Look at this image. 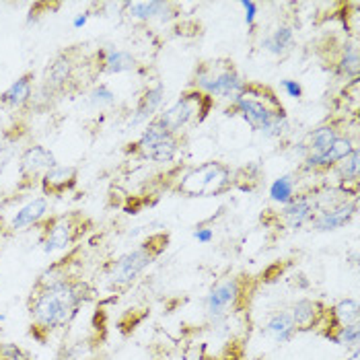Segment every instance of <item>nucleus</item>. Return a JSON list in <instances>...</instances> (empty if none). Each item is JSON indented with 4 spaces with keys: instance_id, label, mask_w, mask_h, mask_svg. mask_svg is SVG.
I'll list each match as a JSON object with an SVG mask.
<instances>
[{
    "instance_id": "35",
    "label": "nucleus",
    "mask_w": 360,
    "mask_h": 360,
    "mask_svg": "<svg viewBox=\"0 0 360 360\" xmlns=\"http://www.w3.org/2000/svg\"><path fill=\"white\" fill-rule=\"evenodd\" d=\"M84 23H86V17H79V19L75 21V27H81Z\"/></svg>"
},
{
    "instance_id": "10",
    "label": "nucleus",
    "mask_w": 360,
    "mask_h": 360,
    "mask_svg": "<svg viewBox=\"0 0 360 360\" xmlns=\"http://www.w3.org/2000/svg\"><path fill=\"white\" fill-rule=\"evenodd\" d=\"M134 150L139 153L142 159H148L153 163H161L167 165L177 157L179 150V139L171 132H167V128L157 120V115L146 124V128L142 130L139 142L134 144Z\"/></svg>"
},
{
    "instance_id": "4",
    "label": "nucleus",
    "mask_w": 360,
    "mask_h": 360,
    "mask_svg": "<svg viewBox=\"0 0 360 360\" xmlns=\"http://www.w3.org/2000/svg\"><path fill=\"white\" fill-rule=\"evenodd\" d=\"M93 221L84 214L83 210H70L64 214L48 217L39 224V243L46 253L70 250L83 239L86 233H91Z\"/></svg>"
},
{
    "instance_id": "13",
    "label": "nucleus",
    "mask_w": 360,
    "mask_h": 360,
    "mask_svg": "<svg viewBox=\"0 0 360 360\" xmlns=\"http://www.w3.org/2000/svg\"><path fill=\"white\" fill-rule=\"evenodd\" d=\"M79 184V169L75 165H54L44 173L39 190L44 198H62L72 192Z\"/></svg>"
},
{
    "instance_id": "8",
    "label": "nucleus",
    "mask_w": 360,
    "mask_h": 360,
    "mask_svg": "<svg viewBox=\"0 0 360 360\" xmlns=\"http://www.w3.org/2000/svg\"><path fill=\"white\" fill-rule=\"evenodd\" d=\"M210 108H212V97L190 89L169 110L157 113V120L165 126L167 132L177 136L190 124H200L208 115Z\"/></svg>"
},
{
    "instance_id": "26",
    "label": "nucleus",
    "mask_w": 360,
    "mask_h": 360,
    "mask_svg": "<svg viewBox=\"0 0 360 360\" xmlns=\"http://www.w3.org/2000/svg\"><path fill=\"white\" fill-rule=\"evenodd\" d=\"M264 50L274 56L286 54L292 46H295V29L290 25H280L270 35H266V39L262 41Z\"/></svg>"
},
{
    "instance_id": "17",
    "label": "nucleus",
    "mask_w": 360,
    "mask_h": 360,
    "mask_svg": "<svg viewBox=\"0 0 360 360\" xmlns=\"http://www.w3.org/2000/svg\"><path fill=\"white\" fill-rule=\"evenodd\" d=\"M315 212H317L315 200H311L307 195H301V198H295L290 204L282 206L276 221L280 226H284L288 231H297V229H303L307 222L313 221Z\"/></svg>"
},
{
    "instance_id": "27",
    "label": "nucleus",
    "mask_w": 360,
    "mask_h": 360,
    "mask_svg": "<svg viewBox=\"0 0 360 360\" xmlns=\"http://www.w3.org/2000/svg\"><path fill=\"white\" fill-rule=\"evenodd\" d=\"M295 190H297L295 175H282V177H278L276 181L270 186V198L276 204H280V206H286V204H290L297 198Z\"/></svg>"
},
{
    "instance_id": "24",
    "label": "nucleus",
    "mask_w": 360,
    "mask_h": 360,
    "mask_svg": "<svg viewBox=\"0 0 360 360\" xmlns=\"http://www.w3.org/2000/svg\"><path fill=\"white\" fill-rule=\"evenodd\" d=\"M333 72L342 79H359L360 72V56H359V46L356 44H344L342 50H340V56L333 64Z\"/></svg>"
},
{
    "instance_id": "9",
    "label": "nucleus",
    "mask_w": 360,
    "mask_h": 360,
    "mask_svg": "<svg viewBox=\"0 0 360 360\" xmlns=\"http://www.w3.org/2000/svg\"><path fill=\"white\" fill-rule=\"evenodd\" d=\"M248 284H250V278L245 276L226 278L219 284H214L204 299L206 315L214 321H221L224 317H229L233 311H237L241 305H245Z\"/></svg>"
},
{
    "instance_id": "25",
    "label": "nucleus",
    "mask_w": 360,
    "mask_h": 360,
    "mask_svg": "<svg viewBox=\"0 0 360 360\" xmlns=\"http://www.w3.org/2000/svg\"><path fill=\"white\" fill-rule=\"evenodd\" d=\"M340 136L338 126L333 124H323L319 128H315L309 136V144H307V157H319L323 155L330 146H332L335 139Z\"/></svg>"
},
{
    "instance_id": "33",
    "label": "nucleus",
    "mask_w": 360,
    "mask_h": 360,
    "mask_svg": "<svg viewBox=\"0 0 360 360\" xmlns=\"http://www.w3.org/2000/svg\"><path fill=\"white\" fill-rule=\"evenodd\" d=\"M282 89H284L290 97H295V99H299V97L303 95V89H301V84L297 83V81H282Z\"/></svg>"
},
{
    "instance_id": "32",
    "label": "nucleus",
    "mask_w": 360,
    "mask_h": 360,
    "mask_svg": "<svg viewBox=\"0 0 360 360\" xmlns=\"http://www.w3.org/2000/svg\"><path fill=\"white\" fill-rule=\"evenodd\" d=\"M241 6L245 8V23H248V27H253L255 25V17H257V4L251 2V0H245V2H241Z\"/></svg>"
},
{
    "instance_id": "11",
    "label": "nucleus",
    "mask_w": 360,
    "mask_h": 360,
    "mask_svg": "<svg viewBox=\"0 0 360 360\" xmlns=\"http://www.w3.org/2000/svg\"><path fill=\"white\" fill-rule=\"evenodd\" d=\"M54 165H58V161H56L54 153L50 148H46L44 144L27 146L19 157V167H17L19 186H17V190L19 192H29V190L37 188L44 173L50 171Z\"/></svg>"
},
{
    "instance_id": "7",
    "label": "nucleus",
    "mask_w": 360,
    "mask_h": 360,
    "mask_svg": "<svg viewBox=\"0 0 360 360\" xmlns=\"http://www.w3.org/2000/svg\"><path fill=\"white\" fill-rule=\"evenodd\" d=\"M77 48H70V50L60 52V54H56L52 58V62L44 70V77L39 81V86L35 89L33 101L60 97V95H64L75 84L77 72H79V64L83 60L81 50H77Z\"/></svg>"
},
{
    "instance_id": "3",
    "label": "nucleus",
    "mask_w": 360,
    "mask_h": 360,
    "mask_svg": "<svg viewBox=\"0 0 360 360\" xmlns=\"http://www.w3.org/2000/svg\"><path fill=\"white\" fill-rule=\"evenodd\" d=\"M167 241H169L167 235H153L136 250L128 251V253L120 255L117 259H113L105 272L108 284L113 288L130 286L165 251Z\"/></svg>"
},
{
    "instance_id": "21",
    "label": "nucleus",
    "mask_w": 360,
    "mask_h": 360,
    "mask_svg": "<svg viewBox=\"0 0 360 360\" xmlns=\"http://www.w3.org/2000/svg\"><path fill=\"white\" fill-rule=\"evenodd\" d=\"M171 8H173L171 2H159V0L126 2L124 4V15H126V19H130L134 23H148V21H163V19H167Z\"/></svg>"
},
{
    "instance_id": "23",
    "label": "nucleus",
    "mask_w": 360,
    "mask_h": 360,
    "mask_svg": "<svg viewBox=\"0 0 360 360\" xmlns=\"http://www.w3.org/2000/svg\"><path fill=\"white\" fill-rule=\"evenodd\" d=\"M262 333L272 340L274 344H288L295 335H297V328H295V321L290 317V311H276L272 313L264 328H262Z\"/></svg>"
},
{
    "instance_id": "20",
    "label": "nucleus",
    "mask_w": 360,
    "mask_h": 360,
    "mask_svg": "<svg viewBox=\"0 0 360 360\" xmlns=\"http://www.w3.org/2000/svg\"><path fill=\"white\" fill-rule=\"evenodd\" d=\"M360 319V307L354 299H344L340 303H335L332 309H328V317L323 328L319 330L323 338H328L333 330L344 328V326H354Z\"/></svg>"
},
{
    "instance_id": "22",
    "label": "nucleus",
    "mask_w": 360,
    "mask_h": 360,
    "mask_svg": "<svg viewBox=\"0 0 360 360\" xmlns=\"http://www.w3.org/2000/svg\"><path fill=\"white\" fill-rule=\"evenodd\" d=\"M163 99H165V89H163V84L157 83L155 86H148V89L142 93L139 105H136V110H134L132 117H130V126L136 128V126H142V124H148V122L157 115V111L161 108Z\"/></svg>"
},
{
    "instance_id": "29",
    "label": "nucleus",
    "mask_w": 360,
    "mask_h": 360,
    "mask_svg": "<svg viewBox=\"0 0 360 360\" xmlns=\"http://www.w3.org/2000/svg\"><path fill=\"white\" fill-rule=\"evenodd\" d=\"M115 101H117L115 93L105 83L95 84L86 95V105L93 110H108L111 105H115Z\"/></svg>"
},
{
    "instance_id": "5",
    "label": "nucleus",
    "mask_w": 360,
    "mask_h": 360,
    "mask_svg": "<svg viewBox=\"0 0 360 360\" xmlns=\"http://www.w3.org/2000/svg\"><path fill=\"white\" fill-rule=\"evenodd\" d=\"M248 86L243 75L235 68L231 60L202 62L194 72V89L208 95L235 101Z\"/></svg>"
},
{
    "instance_id": "36",
    "label": "nucleus",
    "mask_w": 360,
    "mask_h": 360,
    "mask_svg": "<svg viewBox=\"0 0 360 360\" xmlns=\"http://www.w3.org/2000/svg\"><path fill=\"white\" fill-rule=\"evenodd\" d=\"M222 360H239L237 356H229V359H222Z\"/></svg>"
},
{
    "instance_id": "6",
    "label": "nucleus",
    "mask_w": 360,
    "mask_h": 360,
    "mask_svg": "<svg viewBox=\"0 0 360 360\" xmlns=\"http://www.w3.org/2000/svg\"><path fill=\"white\" fill-rule=\"evenodd\" d=\"M233 186V171L221 161H208L204 165L188 171L179 184L177 192L188 198H210L224 194Z\"/></svg>"
},
{
    "instance_id": "34",
    "label": "nucleus",
    "mask_w": 360,
    "mask_h": 360,
    "mask_svg": "<svg viewBox=\"0 0 360 360\" xmlns=\"http://www.w3.org/2000/svg\"><path fill=\"white\" fill-rule=\"evenodd\" d=\"M194 235H195V239H198V241H202V243H208V241L212 239V231H210V229H198Z\"/></svg>"
},
{
    "instance_id": "2",
    "label": "nucleus",
    "mask_w": 360,
    "mask_h": 360,
    "mask_svg": "<svg viewBox=\"0 0 360 360\" xmlns=\"http://www.w3.org/2000/svg\"><path fill=\"white\" fill-rule=\"evenodd\" d=\"M233 105L251 128L266 139H278L288 130L284 108L268 86L248 83L245 91L233 101Z\"/></svg>"
},
{
    "instance_id": "28",
    "label": "nucleus",
    "mask_w": 360,
    "mask_h": 360,
    "mask_svg": "<svg viewBox=\"0 0 360 360\" xmlns=\"http://www.w3.org/2000/svg\"><path fill=\"white\" fill-rule=\"evenodd\" d=\"M335 171L340 175V179L348 186V184H359V173H360V153L359 148H354L346 159H342L338 165H335Z\"/></svg>"
},
{
    "instance_id": "14",
    "label": "nucleus",
    "mask_w": 360,
    "mask_h": 360,
    "mask_svg": "<svg viewBox=\"0 0 360 360\" xmlns=\"http://www.w3.org/2000/svg\"><path fill=\"white\" fill-rule=\"evenodd\" d=\"M35 72H23L0 93V108L8 111H23L33 103Z\"/></svg>"
},
{
    "instance_id": "15",
    "label": "nucleus",
    "mask_w": 360,
    "mask_h": 360,
    "mask_svg": "<svg viewBox=\"0 0 360 360\" xmlns=\"http://www.w3.org/2000/svg\"><path fill=\"white\" fill-rule=\"evenodd\" d=\"M290 317L297 332H317L323 328L328 317V307L315 299H299L290 307Z\"/></svg>"
},
{
    "instance_id": "31",
    "label": "nucleus",
    "mask_w": 360,
    "mask_h": 360,
    "mask_svg": "<svg viewBox=\"0 0 360 360\" xmlns=\"http://www.w3.org/2000/svg\"><path fill=\"white\" fill-rule=\"evenodd\" d=\"M0 360H31V356L17 344L0 342Z\"/></svg>"
},
{
    "instance_id": "37",
    "label": "nucleus",
    "mask_w": 360,
    "mask_h": 360,
    "mask_svg": "<svg viewBox=\"0 0 360 360\" xmlns=\"http://www.w3.org/2000/svg\"><path fill=\"white\" fill-rule=\"evenodd\" d=\"M255 360H268V359H255Z\"/></svg>"
},
{
    "instance_id": "1",
    "label": "nucleus",
    "mask_w": 360,
    "mask_h": 360,
    "mask_svg": "<svg viewBox=\"0 0 360 360\" xmlns=\"http://www.w3.org/2000/svg\"><path fill=\"white\" fill-rule=\"evenodd\" d=\"M91 295V286L79 276L64 278L46 286H33L27 299L31 338L46 344L52 333L72 323Z\"/></svg>"
},
{
    "instance_id": "16",
    "label": "nucleus",
    "mask_w": 360,
    "mask_h": 360,
    "mask_svg": "<svg viewBox=\"0 0 360 360\" xmlns=\"http://www.w3.org/2000/svg\"><path fill=\"white\" fill-rule=\"evenodd\" d=\"M359 210V202L352 200V202H340L338 206H332V208H326V210H319L315 212L313 217V229L319 231V233H328V231H338L342 226H346L348 222L354 219Z\"/></svg>"
},
{
    "instance_id": "18",
    "label": "nucleus",
    "mask_w": 360,
    "mask_h": 360,
    "mask_svg": "<svg viewBox=\"0 0 360 360\" xmlns=\"http://www.w3.org/2000/svg\"><path fill=\"white\" fill-rule=\"evenodd\" d=\"M48 212H50V202L48 198L39 195V198H33L29 200L25 206H21L15 217L11 219V224L8 229L13 233H23V231H29L33 226H39L41 222L48 219Z\"/></svg>"
},
{
    "instance_id": "30",
    "label": "nucleus",
    "mask_w": 360,
    "mask_h": 360,
    "mask_svg": "<svg viewBox=\"0 0 360 360\" xmlns=\"http://www.w3.org/2000/svg\"><path fill=\"white\" fill-rule=\"evenodd\" d=\"M328 340H332L333 344H338V346H342V348L356 350L360 342V323L338 328V330H333V332L328 335Z\"/></svg>"
},
{
    "instance_id": "12",
    "label": "nucleus",
    "mask_w": 360,
    "mask_h": 360,
    "mask_svg": "<svg viewBox=\"0 0 360 360\" xmlns=\"http://www.w3.org/2000/svg\"><path fill=\"white\" fill-rule=\"evenodd\" d=\"M86 66H93L97 75H122V72H130L136 68V58L132 56V52L105 46L95 52L91 64Z\"/></svg>"
},
{
    "instance_id": "19",
    "label": "nucleus",
    "mask_w": 360,
    "mask_h": 360,
    "mask_svg": "<svg viewBox=\"0 0 360 360\" xmlns=\"http://www.w3.org/2000/svg\"><path fill=\"white\" fill-rule=\"evenodd\" d=\"M354 148L356 146L352 144V140L348 139V136H338L335 142H333L323 155H319V157H305L303 169L305 171H313V173L315 171H330V169H335V165L342 159H346Z\"/></svg>"
}]
</instances>
